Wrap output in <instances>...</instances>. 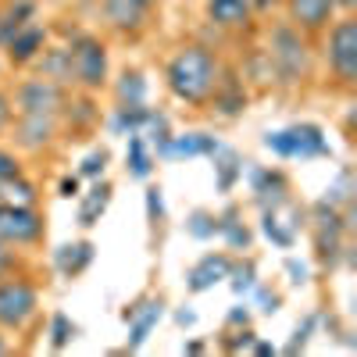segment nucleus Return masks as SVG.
<instances>
[{
    "mask_svg": "<svg viewBox=\"0 0 357 357\" xmlns=\"http://www.w3.org/2000/svg\"><path fill=\"white\" fill-rule=\"evenodd\" d=\"M158 318H161V301H151V304H146V311H143V318L136 321V329H132V347H139L146 340V333H151V325Z\"/></svg>",
    "mask_w": 357,
    "mask_h": 357,
    "instance_id": "412c9836",
    "label": "nucleus"
},
{
    "mask_svg": "<svg viewBox=\"0 0 357 357\" xmlns=\"http://www.w3.org/2000/svg\"><path fill=\"white\" fill-rule=\"evenodd\" d=\"M68 61H72V82H79L82 89H104L107 86V47L104 40L79 33L68 43Z\"/></svg>",
    "mask_w": 357,
    "mask_h": 357,
    "instance_id": "39448f33",
    "label": "nucleus"
},
{
    "mask_svg": "<svg viewBox=\"0 0 357 357\" xmlns=\"http://www.w3.org/2000/svg\"><path fill=\"white\" fill-rule=\"evenodd\" d=\"M11 114H15V107H11V97L0 89V136L8 132V126H11Z\"/></svg>",
    "mask_w": 357,
    "mask_h": 357,
    "instance_id": "a878e982",
    "label": "nucleus"
},
{
    "mask_svg": "<svg viewBox=\"0 0 357 357\" xmlns=\"http://www.w3.org/2000/svg\"><path fill=\"white\" fill-rule=\"evenodd\" d=\"M104 165H107V151H93L86 158V165H82V175H100Z\"/></svg>",
    "mask_w": 357,
    "mask_h": 357,
    "instance_id": "393cba45",
    "label": "nucleus"
},
{
    "mask_svg": "<svg viewBox=\"0 0 357 357\" xmlns=\"http://www.w3.org/2000/svg\"><path fill=\"white\" fill-rule=\"evenodd\" d=\"M107 200H111V186H107V183H97L93 190H89V197L82 200V207H79V222H82L86 229L97 225L100 215H104V207H107Z\"/></svg>",
    "mask_w": 357,
    "mask_h": 357,
    "instance_id": "f3484780",
    "label": "nucleus"
},
{
    "mask_svg": "<svg viewBox=\"0 0 357 357\" xmlns=\"http://www.w3.org/2000/svg\"><path fill=\"white\" fill-rule=\"evenodd\" d=\"M254 15V0H207V18L218 29H243Z\"/></svg>",
    "mask_w": 357,
    "mask_h": 357,
    "instance_id": "ddd939ff",
    "label": "nucleus"
},
{
    "mask_svg": "<svg viewBox=\"0 0 357 357\" xmlns=\"http://www.w3.org/2000/svg\"><path fill=\"white\" fill-rule=\"evenodd\" d=\"M50 325H54V340H50V343H54V350L68 347V340H72V333H75V329H72V321H68V314H61V311H57Z\"/></svg>",
    "mask_w": 357,
    "mask_h": 357,
    "instance_id": "4be33fe9",
    "label": "nucleus"
},
{
    "mask_svg": "<svg viewBox=\"0 0 357 357\" xmlns=\"http://www.w3.org/2000/svg\"><path fill=\"white\" fill-rule=\"evenodd\" d=\"M40 311V289L22 279V275H4L0 279V329L4 333H22Z\"/></svg>",
    "mask_w": 357,
    "mask_h": 357,
    "instance_id": "20e7f679",
    "label": "nucleus"
},
{
    "mask_svg": "<svg viewBox=\"0 0 357 357\" xmlns=\"http://www.w3.org/2000/svg\"><path fill=\"white\" fill-rule=\"evenodd\" d=\"M151 4L154 0H104V15L114 29H122V33H132L146 22L151 15Z\"/></svg>",
    "mask_w": 357,
    "mask_h": 357,
    "instance_id": "f8f14e48",
    "label": "nucleus"
},
{
    "mask_svg": "<svg viewBox=\"0 0 357 357\" xmlns=\"http://www.w3.org/2000/svg\"><path fill=\"white\" fill-rule=\"evenodd\" d=\"M15 268H18V257H15V247L0 240V279L4 275H15Z\"/></svg>",
    "mask_w": 357,
    "mask_h": 357,
    "instance_id": "b1692460",
    "label": "nucleus"
},
{
    "mask_svg": "<svg viewBox=\"0 0 357 357\" xmlns=\"http://www.w3.org/2000/svg\"><path fill=\"white\" fill-rule=\"evenodd\" d=\"M43 47H47V29L36 18L22 22L15 33L4 40V50H8V61L11 65H33L36 57L43 54Z\"/></svg>",
    "mask_w": 357,
    "mask_h": 357,
    "instance_id": "9d476101",
    "label": "nucleus"
},
{
    "mask_svg": "<svg viewBox=\"0 0 357 357\" xmlns=\"http://www.w3.org/2000/svg\"><path fill=\"white\" fill-rule=\"evenodd\" d=\"M336 15H340L336 0H286V22L293 29H301L304 36L325 33Z\"/></svg>",
    "mask_w": 357,
    "mask_h": 357,
    "instance_id": "6e6552de",
    "label": "nucleus"
},
{
    "mask_svg": "<svg viewBox=\"0 0 357 357\" xmlns=\"http://www.w3.org/2000/svg\"><path fill=\"white\" fill-rule=\"evenodd\" d=\"M57 136V114H18L15 118V143L22 151H43Z\"/></svg>",
    "mask_w": 357,
    "mask_h": 357,
    "instance_id": "9b49d317",
    "label": "nucleus"
},
{
    "mask_svg": "<svg viewBox=\"0 0 357 357\" xmlns=\"http://www.w3.org/2000/svg\"><path fill=\"white\" fill-rule=\"evenodd\" d=\"M143 93H146V82L139 72H126L122 82H118V97H122V104H143Z\"/></svg>",
    "mask_w": 357,
    "mask_h": 357,
    "instance_id": "6ab92c4d",
    "label": "nucleus"
},
{
    "mask_svg": "<svg viewBox=\"0 0 357 357\" xmlns=\"http://www.w3.org/2000/svg\"><path fill=\"white\" fill-rule=\"evenodd\" d=\"M129 168H132V175H136V178H146V175H151V158H146L143 139H139V136H136V139H129Z\"/></svg>",
    "mask_w": 357,
    "mask_h": 357,
    "instance_id": "aec40b11",
    "label": "nucleus"
},
{
    "mask_svg": "<svg viewBox=\"0 0 357 357\" xmlns=\"http://www.w3.org/2000/svg\"><path fill=\"white\" fill-rule=\"evenodd\" d=\"M272 4H275V0H254V11H268Z\"/></svg>",
    "mask_w": 357,
    "mask_h": 357,
    "instance_id": "c756f323",
    "label": "nucleus"
},
{
    "mask_svg": "<svg viewBox=\"0 0 357 357\" xmlns=\"http://www.w3.org/2000/svg\"><path fill=\"white\" fill-rule=\"evenodd\" d=\"M336 4H340V11H343V15H354V8H357V0H336Z\"/></svg>",
    "mask_w": 357,
    "mask_h": 357,
    "instance_id": "cd10ccee",
    "label": "nucleus"
},
{
    "mask_svg": "<svg viewBox=\"0 0 357 357\" xmlns=\"http://www.w3.org/2000/svg\"><path fill=\"white\" fill-rule=\"evenodd\" d=\"M268 151H275L282 158H314L325 151V139L314 126H301V129H282V132H272L264 139Z\"/></svg>",
    "mask_w": 357,
    "mask_h": 357,
    "instance_id": "1a4fd4ad",
    "label": "nucleus"
},
{
    "mask_svg": "<svg viewBox=\"0 0 357 357\" xmlns=\"http://www.w3.org/2000/svg\"><path fill=\"white\" fill-rule=\"evenodd\" d=\"M15 111L18 114H61V104H65V93L61 86L36 75V79H25L18 89H15Z\"/></svg>",
    "mask_w": 357,
    "mask_h": 357,
    "instance_id": "0eeeda50",
    "label": "nucleus"
},
{
    "mask_svg": "<svg viewBox=\"0 0 357 357\" xmlns=\"http://www.w3.org/2000/svg\"><path fill=\"white\" fill-rule=\"evenodd\" d=\"M61 197H79V178H65V183H61Z\"/></svg>",
    "mask_w": 357,
    "mask_h": 357,
    "instance_id": "bb28decb",
    "label": "nucleus"
},
{
    "mask_svg": "<svg viewBox=\"0 0 357 357\" xmlns=\"http://www.w3.org/2000/svg\"><path fill=\"white\" fill-rule=\"evenodd\" d=\"M40 61V75L57 82V86H68L72 82V61H68V47H43V54L36 57Z\"/></svg>",
    "mask_w": 357,
    "mask_h": 357,
    "instance_id": "4468645a",
    "label": "nucleus"
},
{
    "mask_svg": "<svg viewBox=\"0 0 357 357\" xmlns=\"http://www.w3.org/2000/svg\"><path fill=\"white\" fill-rule=\"evenodd\" d=\"M0 240L11 247H33L43 240V215L33 204L0 200Z\"/></svg>",
    "mask_w": 357,
    "mask_h": 357,
    "instance_id": "423d86ee",
    "label": "nucleus"
},
{
    "mask_svg": "<svg viewBox=\"0 0 357 357\" xmlns=\"http://www.w3.org/2000/svg\"><path fill=\"white\" fill-rule=\"evenodd\" d=\"M222 79V68H218V57L207 50L204 43H186L178 47L168 65H165V82L172 89L175 100H183L190 107H204L211 104V93Z\"/></svg>",
    "mask_w": 357,
    "mask_h": 357,
    "instance_id": "f257e3e1",
    "label": "nucleus"
},
{
    "mask_svg": "<svg viewBox=\"0 0 357 357\" xmlns=\"http://www.w3.org/2000/svg\"><path fill=\"white\" fill-rule=\"evenodd\" d=\"M0 200H18V204H33L36 200V186L29 183L25 175L11 178V183H0Z\"/></svg>",
    "mask_w": 357,
    "mask_h": 357,
    "instance_id": "a211bd4d",
    "label": "nucleus"
},
{
    "mask_svg": "<svg viewBox=\"0 0 357 357\" xmlns=\"http://www.w3.org/2000/svg\"><path fill=\"white\" fill-rule=\"evenodd\" d=\"M325 65H329L340 86L357 82V18L354 15L333 18L329 36H325Z\"/></svg>",
    "mask_w": 357,
    "mask_h": 357,
    "instance_id": "f03ea898",
    "label": "nucleus"
},
{
    "mask_svg": "<svg viewBox=\"0 0 357 357\" xmlns=\"http://www.w3.org/2000/svg\"><path fill=\"white\" fill-rule=\"evenodd\" d=\"M89 261H93V243H89V240H82V243H68V247H61V254H57V268H61L68 279L79 275Z\"/></svg>",
    "mask_w": 357,
    "mask_h": 357,
    "instance_id": "dca6fc26",
    "label": "nucleus"
},
{
    "mask_svg": "<svg viewBox=\"0 0 357 357\" xmlns=\"http://www.w3.org/2000/svg\"><path fill=\"white\" fill-rule=\"evenodd\" d=\"M18 175H25L18 154H11V151H4V146H0V183H11V178H18Z\"/></svg>",
    "mask_w": 357,
    "mask_h": 357,
    "instance_id": "5701e85b",
    "label": "nucleus"
},
{
    "mask_svg": "<svg viewBox=\"0 0 357 357\" xmlns=\"http://www.w3.org/2000/svg\"><path fill=\"white\" fill-rule=\"evenodd\" d=\"M4 354H11V343H8V336H4V329H0V357Z\"/></svg>",
    "mask_w": 357,
    "mask_h": 357,
    "instance_id": "c85d7f7f",
    "label": "nucleus"
},
{
    "mask_svg": "<svg viewBox=\"0 0 357 357\" xmlns=\"http://www.w3.org/2000/svg\"><path fill=\"white\" fill-rule=\"evenodd\" d=\"M229 257L225 254H211V257H204L197 268H193V275H190V289H207V286H215V282H222L225 275H229Z\"/></svg>",
    "mask_w": 357,
    "mask_h": 357,
    "instance_id": "2eb2a0df",
    "label": "nucleus"
},
{
    "mask_svg": "<svg viewBox=\"0 0 357 357\" xmlns=\"http://www.w3.org/2000/svg\"><path fill=\"white\" fill-rule=\"evenodd\" d=\"M268 54H272V68L282 82H301L311 72V50L301 29H293L289 22L272 29V43H268Z\"/></svg>",
    "mask_w": 357,
    "mask_h": 357,
    "instance_id": "7ed1b4c3",
    "label": "nucleus"
}]
</instances>
